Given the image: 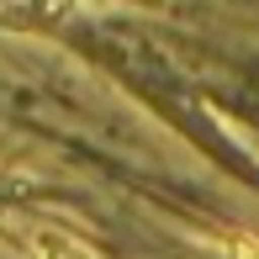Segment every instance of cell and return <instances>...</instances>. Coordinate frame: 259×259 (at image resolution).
Listing matches in <instances>:
<instances>
[{"label": "cell", "mask_w": 259, "mask_h": 259, "mask_svg": "<svg viewBox=\"0 0 259 259\" xmlns=\"http://www.w3.org/2000/svg\"><path fill=\"white\" fill-rule=\"evenodd\" d=\"M228 249H233V259H259V238H249V233H238V238H233Z\"/></svg>", "instance_id": "6da1fadb"}]
</instances>
